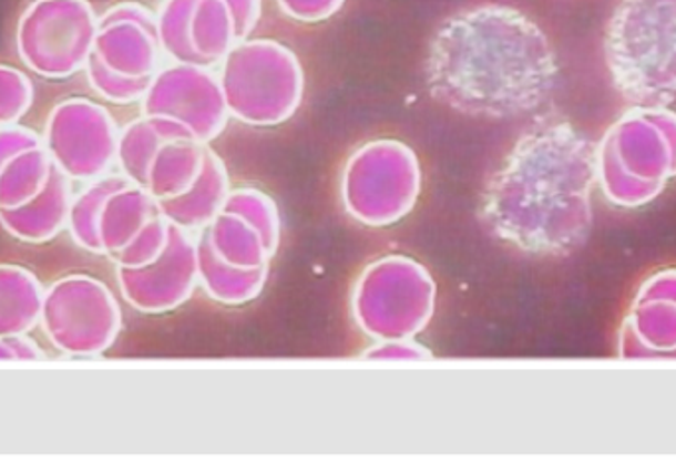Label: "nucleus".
<instances>
[{
  "label": "nucleus",
  "mask_w": 676,
  "mask_h": 472,
  "mask_svg": "<svg viewBox=\"0 0 676 472\" xmlns=\"http://www.w3.org/2000/svg\"><path fill=\"white\" fill-rule=\"evenodd\" d=\"M431 95L475 117L536 110L556 82L546 38L516 10L479 7L439 24L426 60Z\"/></svg>",
  "instance_id": "nucleus-1"
},
{
  "label": "nucleus",
  "mask_w": 676,
  "mask_h": 472,
  "mask_svg": "<svg viewBox=\"0 0 676 472\" xmlns=\"http://www.w3.org/2000/svg\"><path fill=\"white\" fill-rule=\"evenodd\" d=\"M48 148L62 173L73 178L100 174L113 155V125L107 113L85 101H70L52 113Z\"/></svg>",
  "instance_id": "nucleus-3"
},
{
  "label": "nucleus",
  "mask_w": 676,
  "mask_h": 472,
  "mask_svg": "<svg viewBox=\"0 0 676 472\" xmlns=\"http://www.w3.org/2000/svg\"><path fill=\"white\" fill-rule=\"evenodd\" d=\"M42 327L64 355L92 356L107 350L120 332V307L110 289L92 277L55 281L42 305Z\"/></svg>",
  "instance_id": "nucleus-2"
},
{
  "label": "nucleus",
  "mask_w": 676,
  "mask_h": 472,
  "mask_svg": "<svg viewBox=\"0 0 676 472\" xmlns=\"http://www.w3.org/2000/svg\"><path fill=\"white\" fill-rule=\"evenodd\" d=\"M92 22L82 17H37L20 28V54L32 70L60 78L75 72L90 55Z\"/></svg>",
  "instance_id": "nucleus-4"
},
{
  "label": "nucleus",
  "mask_w": 676,
  "mask_h": 472,
  "mask_svg": "<svg viewBox=\"0 0 676 472\" xmlns=\"http://www.w3.org/2000/svg\"><path fill=\"white\" fill-rule=\"evenodd\" d=\"M70 208V186L62 171L52 168L47 186L32 201L20 208L0 209V222L20 242L42 244L62 229Z\"/></svg>",
  "instance_id": "nucleus-5"
},
{
  "label": "nucleus",
  "mask_w": 676,
  "mask_h": 472,
  "mask_svg": "<svg viewBox=\"0 0 676 472\" xmlns=\"http://www.w3.org/2000/svg\"><path fill=\"white\" fill-rule=\"evenodd\" d=\"M44 291L32 273L0 265V337L27 335L42 317Z\"/></svg>",
  "instance_id": "nucleus-6"
},
{
  "label": "nucleus",
  "mask_w": 676,
  "mask_h": 472,
  "mask_svg": "<svg viewBox=\"0 0 676 472\" xmlns=\"http://www.w3.org/2000/svg\"><path fill=\"white\" fill-rule=\"evenodd\" d=\"M123 182L117 178L100 182L93 188L85 192L78 201L73 202L70 208V227H72L73 239L80 246L90 249L93 254H103V247L100 242V224L101 208L105 201L110 198L113 192L121 191Z\"/></svg>",
  "instance_id": "nucleus-8"
},
{
  "label": "nucleus",
  "mask_w": 676,
  "mask_h": 472,
  "mask_svg": "<svg viewBox=\"0 0 676 472\" xmlns=\"http://www.w3.org/2000/svg\"><path fill=\"white\" fill-rule=\"evenodd\" d=\"M32 101V90L22 73L0 65V123L20 117Z\"/></svg>",
  "instance_id": "nucleus-9"
},
{
  "label": "nucleus",
  "mask_w": 676,
  "mask_h": 472,
  "mask_svg": "<svg viewBox=\"0 0 676 472\" xmlns=\"http://www.w3.org/2000/svg\"><path fill=\"white\" fill-rule=\"evenodd\" d=\"M32 146H38L37 138L24 131H19V129L0 131V168L9 163L12 156L19 155Z\"/></svg>",
  "instance_id": "nucleus-11"
},
{
  "label": "nucleus",
  "mask_w": 676,
  "mask_h": 472,
  "mask_svg": "<svg viewBox=\"0 0 676 472\" xmlns=\"http://www.w3.org/2000/svg\"><path fill=\"white\" fill-rule=\"evenodd\" d=\"M50 173L52 166L38 146L12 156L0 168V209H14L28 204L47 186Z\"/></svg>",
  "instance_id": "nucleus-7"
},
{
  "label": "nucleus",
  "mask_w": 676,
  "mask_h": 472,
  "mask_svg": "<svg viewBox=\"0 0 676 472\" xmlns=\"http://www.w3.org/2000/svg\"><path fill=\"white\" fill-rule=\"evenodd\" d=\"M0 360H44V352L24 335H12L0 337Z\"/></svg>",
  "instance_id": "nucleus-10"
}]
</instances>
